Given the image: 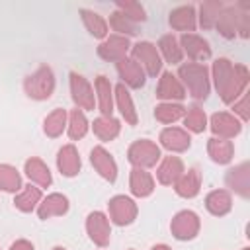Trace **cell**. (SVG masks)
Listing matches in <instances>:
<instances>
[{"label": "cell", "mask_w": 250, "mask_h": 250, "mask_svg": "<svg viewBox=\"0 0 250 250\" xmlns=\"http://www.w3.org/2000/svg\"><path fill=\"white\" fill-rule=\"evenodd\" d=\"M184 107L178 105V104H160L156 109H154V117L160 121V123H172L176 119H180L184 115Z\"/></svg>", "instance_id": "cell-34"}, {"label": "cell", "mask_w": 250, "mask_h": 250, "mask_svg": "<svg viewBox=\"0 0 250 250\" xmlns=\"http://www.w3.org/2000/svg\"><path fill=\"white\" fill-rule=\"evenodd\" d=\"M57 164L61 168V172L64 176H74L78 174L80 170V156L76 152V148L72 145H66L59 150V158H57Z\"/></svg>", "instance_id": "cell-18"}, {"label": "cell", "mask_w": 250, "mask_h": 250, "mask_svg": "<svg viewBox=\"0 0 250 250\" xmlns=\"http://www.w3.org/2000/svg\"><path fill=\"white\" fill-rule=\"evenodd\" d=\"M160 141H162V146H166L168 150H174V152H182L189 146V137L186 131L182 129H176V127H170V129H164L160 133Z\"/></svg>", "instance_id": "cell-17"}, {"label": "cell", "mask_w": 250, "mask_h": 250, "mask_svg": "<svg viewBox=\"0 0 250 250\" xmlns=\"http://www.w3.org/2000/svg\"><path fill=\"white\" fill-rule=\"evenodd\" d=\"M39 197H41V191H39V188H33V186H27L20 195H16V199H14V203H16V207L20 209V211H31L33 207H35V203L39 201Z\"/></svg>", "instance_id": "cell-31"}, {"label": "cell", "mask_w": 250, "mask_h": 250, "mask_svg": "<svg viewBox=\"0 0 250 250\" xmlns=\"http://www.w3.org/2000/svg\"><path fill=\"white\" fill-rule=\"evenodd\" d=\"M53 250H64V248H61V246H57V248H53Z\"/></svg>", "instance_id": "cell-45"}, {"label": "cell", "mask_w": 250, "mask_h": 250, "mask_svg": "<svg viewBox=\"0 0 250 250\" xmlns=\"http://www.w3.org/2000/svg\"><path fill=\"white\" fill-rule=\"evenodd\" d=\"M199 230V219L191 211H180L172 219V234L180 240H189Z\"/></svg>", "instance_id": "cell-5"}, {"label": "cell", "mask_w": 250, "mask_h": 250, "mask_svg": "<svg viewBox=\"0 0 250 250\" xmlns=\"http://www.w3.org/2000/svg\"><path fill=\"white\" fill-rule=\"evenodd\" d=\"M227 184L232 188V189H236L242 197H248V164H240V166H236V168H232V170H229V174H227Z\"/></svg>", "instance_id": "cell-23"}, {"label": "cell", "mask_w": 250, "mask_h": 250, "mask_svg": "<svg viewBox=\"0 0 250 250\" xmlns=\"http://www.w3.org/2000/svg\"><path fill=\"white\" fill-rule=\"evenodd\" d=\"M246 107H248V96H244V98H242V102H240L238 105H234V109L240 113V117H242L244 121L248 119V109H246Z\"/></svg>", "instance_id": "cell-42"}, {"label": "cell", "mask_w": 250, "mask_h": 250, "mask_svg": "<svg viewBox=\"0 0 250 250\" xmlns=\"http://www.w3.org/2000/svg\"><path fill=\"white\" fill-rule=\"evenodd\" d=\"M170 25L180 31H191L195 27V12L193 6H180L170 14Z\"/></svg>", "instance_id": "cell-19"}, {"label": "cell", "mask_w": 250, "mask_h": 250, "mask_svg": "<svg viewBox=\"0 0 250 250\" xmlns=\"http://www.w3.org/2000/svg\"><path fill=\"white\" fill-rule=\"evenodd\" d=\"M213 74H215V84L217 90L223 98V102L230 104L242 90L246 88L248 82V70L242 64H232L227 59H219L213 64Z\"/></svg>", "instance_id": "cell-1"}, {"label": "cell", "mask_w": 250, "mask_h": 250, "mask_svg": "<svg viewBox=\"0 0 250 250\" xmlns=\"http://www.w3.org/2000/svg\"><path fill=\"white\" fill-rule=\"evenodd\" d=\"M70 90L74 102L84 109H94V92L90 84L76 72H70Z\"/></svg>", "instance_id": "cell-8"}, {"label": "cell", "mask_w": 250, "mask_h": 250, "mask_svg": "<svg viewBox=\"0 0 250 250\" xmlns=\"http://www.w3.org/2000/svg\"><path fill=\"white\" fill-rule=\"evenodd\" d=\"M180 76L188 84L189 92L193 98L203 100L209 94V80H207V68L197 62H188L180 66Z\"/></svg>", "instance_id": "cell-2"}, {"label": "cell", "mask_w": 250, "mask_h": 250, "mask_svg": "<svg viewBox=\"0 0 250 250\" xmlns=\"http://www.w3.org/2000/svg\"><path fill=\"white\" fill-rule=\"evenodd\" d=\"M129 49V41L127 37L121 35H111L105 43H102L98 47V55L105 61H121L125 59V51Z\"/></svg>", "instance_id": "cell-10"}, {"label": "cell", "mask_w": 250, "mask_h": 250, "mask_svg": "<svg viewBox=\"0 0 250 250\" xmlns=\"http://www.w3.org/2000/svg\"><path fill=\"white\" fill-rule=\"evenodd\" d=\"M115 96H117V107H119L121 115L125 117V121H127L129 125H135V123H137V113H135V105H133V102H131V96H129L127 88H125L123 84H119V86L115 88Z\"/></svg>", "instance_id": "cell-27"}, {"label": "cell", "mask_w": 250, "mask_h": 250, "mask_svg": "<svg viewBox=\"0 0 250 250\" xmlns=\"http://www.w3.org/2000/svg\"><path fill=\"white\" fill-rule=\"evenodd\" d=\"M205 205L207 209L213 213V215H225L230 211V195L229 191L225 189H217V191H211L205 199Z\"/></svg>", "instance_id": "cell-28"}, {"label": "cell", "mask_w": 250, "mask_h": 250, "mask_svg": "<svg viewBox=\"0 0 250 250\" xmlns=\"http://www.w3.org/2000/svg\"><path fill=\"white\" fill-rule=\"evenodd\" d=\"M10 250H33V246L27 242V240H18V242H14L12 244V248Z\"/></svg>", "instance_id": "cell-43"}, {"label": "cell", "mask_w": 250, "mask_h": 250, "mask_svg": "<svg viewBox=\"0 0 250 250\" xmlns=\"http://www.w3.org/2000/svg\"><path fill=\"white\" fill-rule=\"evenodd\" d=\"M0 188L6 191H18L21 188L20 174L8 164H0Z\"/></svg>", "instance_id": "cell-32"}, {"label": "cell", "mask_w": 250, "mask_h": 250, "mask_svg": "<svg viewBox=\"0 0 250 250\" xmlns=\"http://www.w3.org/2000/svg\"><path fill=\"white\" fill-rule=\"evenodd\" d=\"M238 10L236 8H227L219 18H217V27L221 31L223 37L227 39H232L234 37V31L238 27Z\"/></svg>", "instance_id": "cell-26"}, {"label": "cell", "mask_w": 250, "mask_h": 250, "mask_svg": "<svg viewBox=\"0 0 250 250\" xmlns=\"http://www.w3.org/2000/svg\"><path fill=\"white\" fill-rule=\"evenodd\" d=\"M109 215L113 219V223L117 225H129L135 215H137V205L125 197V195H117L109 201Z\"/></svg>", "instance_id": "cell-7"}, {"label": "cell", "mask_w": 250, "mask_h": 250, "mask_svg": "<svg viewBox=\"0 0 250 250\" xmlns=\"http://www.w3.org/2000/svg\"><path fill=\"white\" fill-rule=\"evenodd\" d=\"M66 209H68L66 197L61 195V193H53V195H49V197L39 205V217H41V219H49V217L66 213Z\"/></svg>", "instance_id": "cell-21"}, {"label": "cell", "mask_w": 250, "mask_h": 250, "mask_svg": "<svg viewBox=\"0 0 250 250\" xmlns=\"http://www.w3.org/2000/svg\"><path fill=\"white\" fill-rule=\"evenodd\" d=\"M186 125H188V129H191L193 133H201V131L205 129V113H203V109L191 107V109L188 111V115H186Z\"/></svg>", "instance_id": "cell-41"}, {"label": "cell", "mask_w": 250, "mask_h": 250, "mask_svg": "<svg viewBox=\"0 0 250 250\" xmlns=\"http://www.w3.org/2000/svg\"><path fill=\"white\" fill-rule=\"evenodd\" d=\"M207 150L209 156L219 164H227L232 158V143L227 139H209Z\"/></svg>", "instance_id": "cell-22"}, {"label": "cell", "mask_w": 250, "mask_h": 250, "mask_svg": "<svg viewBox=\"0 0 250 250\" xmlns=\"http://www.w3.org/2000/svg\"><path fill=\"white\" fill-rule=\"evenodd\" d=\"M86 129H88V121L84 117V113L80 109H74L70 113V125H68V135L70 139H82L86 135Z\"/></svg>", "instance_id": "cell-36"}, {"label": "cell", "mask_w": 250, "mask_h": 250, "mask_svg": "<svg viewBox=\"0 0 250 250\" xmlns=\"http://www.w3.org/2000/svg\"><path fill=\"white\" fill-rule=\"evenodd\" d=\"M211 129H213L215 135L230 139V137L240 133V123L229 113H215L211 117Z\"/></svg>", "instance_id": "cell-13"}, {"label": "cell", "mask_w": 250, "mask_h": 250, "mask_svg": "<svg viewBox=\"0 0 250 250\" xmlns=\"http://www.w3.org/2000/svg\"><path fill=\"white\" fill-rule=\"evenodd\" d=\"M160 49H162L168 62H180L182 61V51H180V47L172 35H164L160 39Z\"/></svg>", "instance_id": "cell-37"}, {"label": "cell", "mask_w": 250, "mask_h": 250, "mask_svg": "<svg viewBox=\"0 0 250 250\" xmlns=\"http://www.w3.org/2000/svg\"><path fill=\"white\" fill-rule=\"evenodd\" d=\"M117 70H119L121 78L129 86L141 88L145 84V72H143V68H141V64L137 61H133V59H121V61H117Z\"/></svg>", "instance_id": "cell-12"}, {"label": "cell", "mask_w": 250, "mask_h": 250, "mask_svg": "<svg viewBox=\"0 0 250 250\" xmlns=\"http://www.w3.org/2000/svg\"><path fill=\"white\" fill-rule=\"evenodd\" d=\"M133 57H135V61H141V62H143V66L146 68V72H148L150 76H156V72H158L160 66H162L160 57H158V53H156V47H154L152 43H146V41L137 43V45L133 47Z\"/></svg>", "instance_id": "cell-6"}, {"label": "cell", "mask_w": 250, "mask_h": 250, "mask_svg": "<svg viewBox=\"0 0 250 250\" xmlns=\"http://www.w3.org/2000/svg\"><path fill=\"white\" fill-rule=\"evenodd\" d=\"M109 23H111V27H113L115 31L129 33V35H135V33H137V25H135V21H131L129 18H125L121 12H115V14L111 16Z\"/></svg>", "instance_id": "cell-40"}, {"label": "cell", "mask_w": 250, "mask_h": 250, "mask_svg": "<svg viewBox=\"0 0 250 250\" xmlns=\"http://www.w3.org/2000/svg\"><path fill=\"white\" fill-rule=\"evenodd\" d=\"M53 88H55V78L49 66H41L31 76L25 78V92L33 100H47L53 94Z\"/></svg>", "instance_id": "cell-3"}, {"label": "cell", "mask_w": 250, "mask_h": 250, "mask_svg": "<svg viewBox=\"0 0 250 250\" xmlns=\"http://www.w3.org/2000/svg\"><path fill=\"white\" fill-rule=\"evenodd\" d=\"M158 158H160V150L150 141H137L129 148V160L139 168L141 166H154Z\"/></svg>", "instance_id": "cell-4"}, {"label": "cell", "mask_w": 250, "mask_h": 250, "mask_svg": "<svg viewBox=\"0 0 250 250\" xmlns=\"http://www.w3.org/2000/svg\"><path fill=\"white\" fill-rule=\"evenodd\" d=\"M117 8L123 12L125 18H129L131 21H143L146 16H145V10L139 2H117Z\"/></svg>", "instance_id": "cell-39"}, {"label": "cell", "mask_w": 250, "mask_h": 250, "mask_svg": "<svg viewBox=\"0 0 250 250\" xmlns=\"http://www.w3.org/2000/svg\"><path fill=\"white\" fill-rule=\"evenodd\" d=\"M152 250H170V248H168V246H164V244H160V246H154Z\"/></svg>", "instance_id": "cell-44"}, {"label": "cell", "mask_w": 250, "mask_h": 250, "mask_svg": "<svg viewBox=\"0 0 250 250\" xmlns=\"http://www.w3.org/2000/svg\"><path fill=\"white\" fill-rule=\"evenodd\" d=\"M244 250H248V248H244Z\"/></svg>", "instance_id": "cell-46"}, {"label": "cell", "mask_w": 250, "mask_h": 250, "mask_svg": "<svg viewBox=\"0 0 250 250\" xmlns=\"http://www.w3.org/2000/svg\"><path fill=\"white\" fill-rule=\"evenodd\" d=\"M219 12H221V2H203L201 4V25L213 27L217 23Z\"/></svg>", "instance_id": "cell-38"}, {"label": "cell", "mask_w": 250, "mask_h": 250, "mask_svg": "<svg viewBox=\"0 0 250 250\" xmlns=\"http://www.w3.org/2000/svg\"><path fill=\"white\" fill-rule=\"evenodd\" d=\"M156 96L162 100H182L186 96L182 84L176 80V76H172V72H164L160 78V84L156 88Z\"/></svg>", "instance_id": "cell-16"}, {"label": "cell", "mask_w": 250, "mask_h": 250, "mask_svg": "<svg viewBox=\"0 0 250 250\" xmlns=\"http://www.w3.org/2000/svg\"><path fill=\"white\" fill-rule=\"evenodd\" d=\"M184 174V164L178 156H168L158 168V182L160 184H174Z\"/></svg>", "instance_id": "cell-20"}, {"label": "cell", "mask_w": 250, "mask_h": 250, "mask_svg": "<svg viewBox=\"0 0 250 250\" xmlns=\"http://www.w3.org/2000/svg\"><path fill=\"white\" fill-rule=\"evenodd\" d=\"M152 188H154V182H152L148 172H145L141 168H135L131 172V191L135 195L145 197V195H148L152 191Z\"/></svg>", "instance_id": "cell-25"}, {"label": "cell", "mask_w": 250, "mask_h": 250, "mask_svg": "<svg viewBox=\"0 0 250 250\" xmlns=\"http://www.w3.org/2000/svg\"><path fill=\"white\" fill-rule=\"evenodd\" d=\"M25 174L33 182H37L39 186H43V188H47L51 184V172H49V168L39 158H29L25 162Z\"/></svg>", "instance_id": "cell-29"}, {"label": "cell", "mask_w": 250, "mask_h": 250, "mask_svg": "<svg viewBox=\"0 0 250 250\" xmlns=\"http://www.w3.org/2000/svg\"><path fill=\"white\" fill-rule=\"evenodd\" d=\"M94 133L102 141H111L119 133V121L111 119V117H100V119L94 121Z\"/></svg>", "instance_id": "cell-30"}, {"label": "cell", "mask_w": 250, "mask_h": 250, "mask_svg": "<svg viewBox=\"0 0 250 250\" xmlns=\"http://www.w3.org/2000/svg\"><path fill=\"white\" fill-rule=\"evenodd\" d=\"M182 45L184 49L188 51V55L195 61H203V59H209L211 57V49L207 45L205 39H201L199 35H193V33H184L182 35Z\"/></svg>", "instance_id": "cell-14"}, {"label": "cell", "mask_w": 250, "mask_h": 250, "mask_svg": "<svg viewBox=\"0 0 250 250\" xmlns=\"http://www.w3.org/2000/svg\"><path fill=\"white\" fill-rule=\"evenodd\" d=\"M86 229H88V234L90 238L100 244V246H105L109 242V223L105 219L104 213L96 211V213H90L88 217V223H86Z\"/></svg>", "instance_id": "cell-9"}, {"label": "cell", "mask_w": 250, "mask_h": 250, "mask_svg": "<svg viewBox=\"0 0 250 250\" xmlns=\"http://www.w3.org/2000/svg\"><path fill=\"white\" fill-rule=\"evenodd\" d=\"M80 16H82V20H84V23H86V27H88V31H90L92 35H96V37H105L107 25H105V21H104L98 14H94V12H90V10H80Z\"/></svg>", "instance_id": "cell-33"}, {"label": "cell", "mask_w": 250, "mask_h": 250, "mask_svg": "<svg viewBox=\"0 0 250 250\" xmlns=\"http://www.w3.org/2000/svg\"><path fill=\"white\" fill-rule=\"evenodd\" d=\"M96 92H98V100H100V111L105 117H111L113 111V102H111V84L105 76H98L96 78Z\"/></svg>", "instance_id": "cell-24"}, {"label": "cell", "mask_w": 250, "mask_h": 250, "mask_svg": "<svg viewBox=\"0 0 250 250\" xmlns=\"http://www.w3.org/2000/svg\"><path fill=\"white\" fill-rule=\"evenodd\" d=\"M90 160H92L94 168H96L105 180H109V182L115 180V176H117V166H115L113 158L109 156V152H107L104 146H96V148L92 150V154H90Z\"/></svg>", "instance_id": "cell-11"}, {"label": "cell", "mask_w": 250, "mask_h": 250, "mask_svg": "<svg viewBox=\"0 0 250 250\" xmlns=\"http://www.w3.org/2000/svg\"><path fill=\"white\" fill-rule=\"evenodd\" d=\"M64 119H66L64 109H55V111L45 119V133H47L49 137H59V135L62 133Z\"/></svg>", "instance_id": "cell-35"}, {"label": "cell", "mask_w": 250, "mask_h": 250, "mask_svg": "<svg viewBox=\"0 0 250 250\" xmlns=\"http://www.w3.org/2000/svg\"><path fill=\"white\" fill-rule=\"evenodd\" d=\"M199 186H201V174H199L197 168L188 170V174H182L176 180V191L182 197H193V195H197Z\"/></svg>", "instance_id": "cell-15"}]
</instances>
